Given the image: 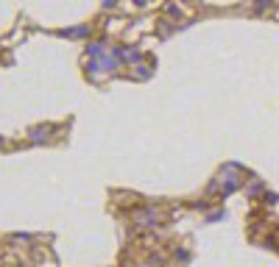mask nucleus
<instances>
[{"label":"nucleus","mask_w":279,"mask_h":267,"mask_svg":"<svg viewBox=\"0 0 279 267\" xmlns=\"http://www.w3.org/2000/svg\"><path fill=\"white\" fill-rule=\"evenodd\" d=\"M271 3H274V0H260V3H257V9H265V6H271Z\"/></svg>","instance_id":"f257e3e1"},{"label":"nucleus","mask_w":279,"mask_h":267,"mask_svg":"<svg viewBox=\"0 0 279 267\" xmlns=\"http://www.w3.org/2000/svg\"><path fill=\"white\" fill-rule=\"evenodd\" d=\"M103 3H106V6H112V3H117V0H103Z\"/></svg>","instance_id":"f03ea898"}]
</instances>
